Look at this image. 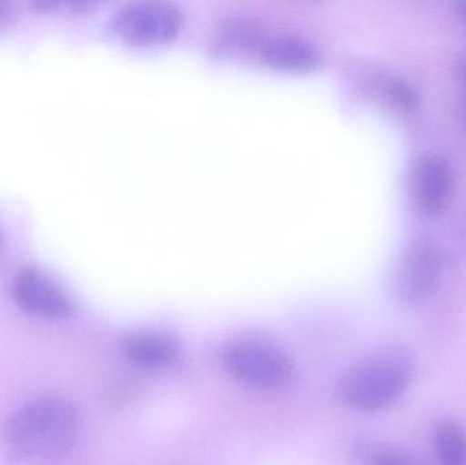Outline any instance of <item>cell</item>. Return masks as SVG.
Segmentation results:
<instances>
[{
  "label": "cell",
  "mask_w": 466,
  "mask_h": 465,
  "mask_svg": "<svg viewBox=\"0 0 466 465\" xmlns=\"http://www.w3.org/2000/svg\"><path fill=\"white\" fill-rule=\"evenodd\" d=\"M185 22L182 8L168 0H134L115 13L112 25L133 43H158L177 35Z\"/></svg>",
  "instance_id": "cell-4"
},
{
  "label": "cell",
  "mask_w": 466,
  "mask_h": 465,
  "mask_svg": "<svg viewBox=\"0 0 466 465\" xmlns=\"http://www.w3.org/2000/svg\"><path fill=\"white\" fill-rule=\"evenodd\" d=\"M457 231H459L460 242L466 251V215L462 216L461 220L459 221Z\"/></svg>",
  "instance_id": "cell-14"
},
{
  "label": "cell",
  "mask_w": 466,
  "mask_h": 465,
  "mask_svg": "<svg viewBox=\"0 0 466 465\" xmlns=\"http://www.w3.org/2000/svg\"><path fill=\"white\" fill-rule=\"evenodd\" d=\"M14 14V7L11 3L0 2V26L7 24L10 21L11 16Z\"/></svg>",
  "instance_id": "cell-13"
},
{
  "label": "cell",
  "mask_w": 466,
  "mask_h": 465,
  "mask_svg": "<svg viewBox=\"0 0 466 465\" xmlns=\"http://www.w3.org/2000/svg\"><path fill=\"white\" fill-rule=\"evenodd\" d=\"M445 257L431 238L412 240L402 262L399 291L408 306H420L440 288Z\"/></svg>",
  "instance_id": "cell-5"
},
{
  "label": "cell",
  "mask_w": 466,
  "mask_h": 465,
  "mask_svg": "<svg viewBox=\"0 0 466 465\" xmlns=\"http://www.w3.org/2000/svg\"><path fill=\"white\" fill-rule=\"evenodd\" d=\"M236 45L249 46L268 65L285 68H307L317 65L319 51L317 46L299 35L287 32L260 33L251 26L229 30Z\"/></svg>",
  "instance_id": "cell-6"
},
{
  "label": "cell",
  "mask_w": 466,
  "mask_h": 465,
  "mask_svg": "<svg viewBox=\"0 0 466 465\" xmlns=\"http://www.w3.org/2000/svg\"><path fill=\"white\" fill-rule=\"evenodd\" d=\"M78 415L70 401L38 399L8 418L5 441L21 455L35 460L60 458L73 447Z\"/></svg>",
  "instance_id": "cell-1"
},
{
  "label": "cell",
  "mask_w": 466,
  "mask_h": 465,
  "mask_svg": "<svg viewBox=\"0 0 466 465\" xmlns=\"http://www.w3.org/2000/svg\"><path fill=\"white\" fill-rule=\"evenodd\" d=\"M122 351L130 362L144 369H163L177 362L179 347L168 336L133 332L123 338Z\"/></svg>",
  "instance_id": "cell-9"
},
{
  "label": "cell",
  "mask_w": 466,
  "mask_h": 465,
  "mask_svg": "<svg viewBox=\"0 0 466 465\" xmlns=\"http://www.w3.org/2000/svg\"><path fill=\"white\" fill-rule=\"evenodd\" d=\"M13 297L19 308L37 318L60 321L73 314L74 306L62 287L41 270L26 268L14 278Z\"/></svg>",
  "instance_id": "cell-7"
},
{
  "label": "cell",
  "mask_w": 466,
  "mask_h": 465,
  "mask_svg": "<svg viewBox=\"0 0 466 465\" xmlns=\"http://www.w3.org/2000/svg\"><path fill=\"white\" fill-rule=\"evenodd\" d=\"M462 76H464V82H465V87H466V60L464 63V67H462Z\"/></svg>",
  "instance_id": "cell-16"
},
{
  "label": "cell",
  "mask_w": 466,
  "mask_h": 465,
  "mask_svg": "<svg viewBox=\"0 0 466 465\" xmlns=\"http://www.w3.org/2000/svg\"><path fill=\"white\" fill-rule=\"evenodd\" d=\"M453 190L451 164L438 155L419 158L410 177V197L415 212L424 218L438 217Z\"/></svg>",
  "instance_id": "cell-8"
},
{
  "label": "cell",
  "mask_w": 466,
  "mask_h": 465,
  "mask_svg": "<svg viewBox=\"0 0 466 465\" xmlns=\"http://www.w3.org/2000/svg\"><path fill=\"white\" fill-rule=\"evenodd\" d=\"M366 465H413L404 456L391 450H378L367 459Z\"/></svg>",
  "instance_id": "cell-12"
},
{
  "label": "cell",
  "mask_w": 466,
  "mask_h": 465,
  "mask_svg": "<svg viewBox=\"0 0 466 465\" xmlns=\"http://www.w3.org/2000/svg\"><path fill=\"white\" fill-rule=\"evenodd\" d=\"M412 376L410 352L402 349H382L359 360L341 377L337 398L355 411H382L404 395Z\"/></svg>",
  "instance_id": "cell-2"
},
{
  "label": "cell",
  "mask_w": 466,
  "mask_h": 465,
  "mask_svg": "<svg viewBox=\"0 0 466 465\" xmlns=\"http://www.w3.org/2000/svg\"><path fill=\"white\" fill-rule=\"evenodd\" d=\"M459 14L460 16H461V18L466 22V2L460 3Z\"/></svg>",
  "instance_id": "cell-15"
},
{
  "label": "cell",
  "mask_w": 466,
  "mask_h": 465,
  "mask_svg": "<svg viewBox=\"0 0 466 465\" xmlns=\"http://www.w3.org/2000/svg\"><path fill=\"white\" fill-rule=\"evenodd\" d=\"M223 363L233 379L255 389H284L295 379L289 355L260 336L235 339L224 349Z\"/></svg>",
  "instance_id": "cell-3"
},
{
  "label": "cell",
  "mask_w": 466,
  "mask_h": 465,
  "mask_svg": "<svg viewBox=\"0 0 466 465\" xmlns=\"http://www.w3.org/2000/svg\"><path fill=\"white\" fill-rule=\"evenodd\" d=\"M434 448L440 465H466V433L453 420H441L434 428Z\"/></svg>",
  "instance_id": "cell-10"
},
{
  "label": "cell",
  "mask_w": 466,
  "mask_h": 465,
  "mask_svg": "<svg viewBox=\"0 0 466 465\" xmlns=\"http://www.w3.org/2000/svg\"><path fill=\"white\" fill-rule=\"evenodd\" d=\"M386 95L401 111L412 112L418 106L419 98L415 89L402 79H390L386 84Z\"/></svg>",
  "instance_id": "cell-11"
},
{
  "label": "cell",
  "mask_w": 466,
  "mask_h": 465,
  "mask_svg": "<svg viewBox=\"0 0 466 465\" xmlns=\"http://www.w3.org/2000/svg\"><path fill=\"white\" fill-rule=\"evenodd\" d=\"M2 246H3V235H2V231H0V250H2Z\"/></svg>",
  "instance_id": "cell-17"
}]
</instances>
